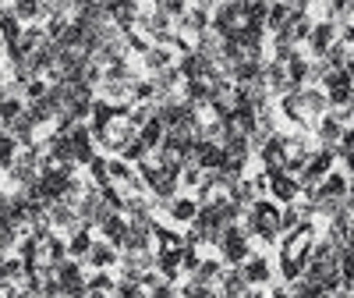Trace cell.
Instances as JSON below:
<instances>
[{
    "label": "cell",
    "instance_id": "1",
    "mask_svg": "<svg viewBox=\"0 0 354 298\" xmlns=\"http://www.w3.org/2000/svg\"><path fill=\"white\" fill-rule=\"evenodd\" d=\"M241 224L248 227L252 238H259V242H266V245H273L277 238H283V231H280V206L270 195L255 199L248 210L241 213Z\"/></svg>",
    "mask_w": 354,
    "mask_h": 298
},
{
    "label": "cell",
    "instance_id": "2",
    "mask_svg": "<svg viewBox=\"0 0 354 298\" xmlns=\"http://www.w3.org/2000/svg\"><path fill=\"white\" fill-rule=\"evenodd\" d=\"M213 249L220 252L223 266H241V263L252 256V234H248V227L238 220V224H230V227L220 231V238H216Z\"/></svg>",
    "mask_w": 354,
    "mask_h": 298
},
{
    "label": "cell",
    "instance_id": "3",
    "mask_svg": "<svg viewBox=\"0 0 354 298\" xmlns=\"http://www.w3.org/2000/svg\"><path fill=\"white\" fill-rule=\"evenodd\" d=\"M337 40H340V25L330 21V18H322V21H315V28L308 33L305 50H308V57H326V50H330Z\"/></svg>",
    "mask_w": 354,
    "mask_h": 298
},
{
    "label": "cell",
    "instance_id": "4",
    "mask_svg": "<svg viewBox=\"0 0 354 298\" xmlns=\"http://www.w3.org/2000/svg\"><path fill=\"white\" fill-rule=\"evenodd\" d=\"M312 249H315V227H312V220H308L305 227H298L294 234H287V238H283L280 256H290V259H301V263H308Z\"/></svg>",
    "mask_w": 354,
    "mask_h": 298
},
{
    "label": "cell",
    "instance_id": "5",
    "mask_svg": "<svg viewBox=\"0 0 354 298\" xmlns=\"http://www.w3.org/2000/svg\"><path fill=\"white\" fill-rule=\"evenodd\" d=\"M266 82H270V93L273 96H290V93H298V82L290 78V71H287V64H280V61H266Z\"/></svg>",
    "mask_w": 354,
    "mask_h": 298
},
{
    "label": "cell",
    "instance_id": "6",
    "mask_svg": "<svg viewBox=\"0 0 354 298\" xmlns=\"http://www.w3.org/2000/svg\"><path fill=\"white\" fill-rule=\"evenodd\" d=\"M270 199H277L280 206L294 202V199H301V182L294 174L280 170V174H270Z\"/></svg>",
    "mask_w": 354,
    "mask_h": 298
},
{
    "label": "cell",
    "instance_id": "7",
    "mask_svg": "<svg viewBox=\"0 0 354 298\" xmlns=\"http://www.w3.org/2000/svg\"><path fill=\"white\" fill-rule=\"evenodd\" d=\"M344 121H340V117L333 114V110H326V114H322L319 117V121H315V135H319V146H326V149H333V153H337V146H340V135H344ZM340 157V153H337Z\"/></svg>",
    "mask_w": 354,
    "mask_h": 298
},
{
    "label": "cell",
    "instance_id": "8",
    "mask_svg": "<svg viewBox=\"0 0 354 298\" xmlns=\"http://www.w3.org/2000/svg\"><path fill=\"white\" fill-rule=\"evenodd\" d=\"M117 263H121V249L110 245L106 238H96L88 256H85V266H93V270H110V266H117Z\"/></svg>",
    "mask_w": 354,
    "mask_h": 298
},
{
    "label": "cell",
    "instance_id": "9",
    "mask_svg": "<svg viewBox=\"0 0 354 298\" xmlns=\"http://www.w3.org/2000/svg\"><path fill=\"white\" fill-rule=\"evenodd\" d=\"M177 53L174 46H163V43H153L149 50L142 53V68H145V75H156V71H163V68H170V64H177Z\"/></svg>",
    "mask_w": 354,
    "mask_h": 298
},
{
    "label": "cell",
    "instance_id": "10",
    "mask_svg": "<svg viewBox=\"0 0 354 298\" xmlns=\"http://www.w3.org/2000/svg\"><path fill=\"white\" fill-rule=\"evenodd\" d=\"M298 96H301V103H305L308 121H319V117L330 110V96H326V89H322V85H301Z\"/></svg>",
    "mask_w": 354,
    "mask_h": 298
},
{
    "label": "cell",
    "instance_id": "11",
    "mask_svg": "<svg viewBox=\"0 0 354 298\" xmlns=\"http://www.w3.org/2000/svg\"><path fill=\"white\" fill-rule=\"evenodd\" d=\"M245 295H248V281L241 274V266H227L216 284V298H245Z\"/></svg>",
    "mask_w": 354,
    "mask_h": 298
},
{
    "label": "cell",
    "instance_id": "12",
    "mask_svg": "<svg viewBox=\"0 0 354 298\" xmlns=\"http://www.w3.org/2000/svg\"><path fill=\"white\" fill-rule=\"evenodd\" d=\"M241 274H245V281L248 284H270L273 281V263L266 259V256H259V252H252L245 263H241Z\"/></svg>",
    "mask_w": 354,
    "mask_h": 298
},
{
    "label": "cell",
    "instance_id": "13",
    "mask_svg": "<svg viewBox=\"0 0 354 298\" xmlns=\"http://www.w3.org/2000/svg\"><path fill=\"white\" fill-rule=\"evenodd\" d=\"M163 213H167L170 220H177V224H192V220L198 217V199H195V195H177V199H170V202L163 206Z\"/></svg>",
    "mask_w": 354,
    "mask_h": 298
},
{
    "label": "cell",
    "instance_id": "14",
    "mask_svg": "<svg viewBox=\"0 0 354 298\" xmlns=\"http://www.w3.org/2000/svg\"><path fill=\"white\" fill-rule=\"evenodd\" d=\"M21 33H25V21L15 15V8H11V4H4V8H0V46L18 43V40H21Z\"/></svg>",
    "mask_w": 354,
    "mask_h": 298
},
{
    "label": "cell",
    "instance_id": "15",
    "mask_svg": "<svg viewBox=\"0 0 354 298\" xmlns=\"http://www.w3.org/2000/svg\"><path fill=\"white\" fill-rule=\"evenodd\" d=\"M93 242H96V231H93V227H78V231H71V234H68V256L78 259V263H85L88 249H93Z\"/></svg>",
    "mask_w": 354,
    "mask_h": 298
},
{
    "label": "cell",
    "instance_id": "16",
    "mask_svg": "<svg viewBox=\"0 0 354 298\" xmlns=\"http://www.w3.org/2000/svg\"><path fill=\"white\" fill-rule=\"evenodd\" d=\"M181 252L185 249H156V270L167 277V281H177L185 270H181Z\"/></svg>",
    "mask_w": 354,
    "mask_h": 298
},
{
    "label": "cell",
    "instance_id": "17",
    "mask_svg": "<svg viewBox=\"0 0 354 298\" xmlns=\"http://www.w3.org/2000/svg\"><path fill=\"white\" fill-rule=\"evenodd\" d=\"M96 231H100V238H106L110 245L121 249V245H124V234H128V217H124V213H113V217H110L106 224H100Z\"/></svg>",
    "mask_w": 354,
    "mask_h": 298
},
{
    "label": "cell",
    "instance_id": "18",
    "mask_svg": "<svg viewBox=\"0 0 354 298\" xmlns=\"http://www.w3.org/2000/svg\"><path fill=\"white\" fill-rule=\"evenodd\" d=\"M223 270H227V266H223V259H202L198 263V270L195 274H188V277H195V281H202V284H220V277H223Z\"/></svg>",
    "mask_w": 354,
    "mask_h": 298
},
{
    "label": "cell",
    "instance_id": "19",
    "mask_svg": "<svg viewBox=\"0 0 354 298\" xmlns=\"http://www.w3.org/2000/svg\"><path fill=\"white\" fill-rule=\"evenodd\" d=\"M135 174H138L135 164H128L124 157H110V185H121V189H124Z\"/></svg>",
    "mask_w": 354,
    "mask_h": 298
},
{
    "label": "cell",
    "instance_id": "20",
    "mask_svg": "<svg viewBox=\"0 0 354 298\" xmlns=\"http://www.w3.org/2000/svg\"><path fill=\"white\" fill-rule=\"evenodd\" d=\"M138 139H142L145 146H149V149H160V146H163V139H167V125L160 121V117H153L149 125H142V128H138Z\"/></svg>",
    "mask_w": 354,
    "mask_h": 298
},
{
    "label": "cell",
    "instance_id": "21",
    "mask_svg": "<svg viewBox=\"0 0 354 298\" xmlns=\"http://www.w3.org/2000/svg\"><path fill=\"white\" fill-rule=\"evenodd\" d=\"M290 18H294V11L283 4V0H273V11H270V18H266V28H270V36H277Z\"/></svg>",
    "mask_w": 354,
    "mask_h": 298
},
{
    "label": "cell",
    "instance_id": "22",
    "mask_svg": "<svg viewBox=\"0 0 354 298\" xmlns=\"http://www.w3.org/2000/svg\"><path fill=\"white\" fill-rule=\"evenodd\" d=\"M18 153H21V142L15 135H8V132H0V170H8Z\"/></svg>",
    "mask_w": 354,
    "mask_h": 298
},
{
    "label": "cell",
    "instance_id": "23",
    "mask_svg": "<svg viewBox=\"0 0 354 298\" xmlns=\"http://www.w3.org/2000/svg\"><path fill=\"white\" fill-rule=\"evenodd\" d=\"M88 182L100 185V189L110 185V157H106V153H100L93 164H88Z\"/></svg>",
    "mask_w": 354,
    "mask_h": 298
},
{
    "label": "cell",
    "instance_id": "24",
    "mask_svg": "<svg viewBox=\"0 0 354 298\" xmlns=\"http://www.w3.org/2000/svg\"><path fill=\"white\" fill-rule=\"evenodd\" d=\"M177 291H181V298H216V288L213 284H202L195 277H185V284L177 288Z\"/></svg>",
    "mask_w": 354,
    "mask_h": 298
},
{
    "label": "cell",
    "instance_id": "25",
    "mask_svg": "<svg viewBox=\"0 0 354 298\" xmlns=\"http://www.w3.org/2000/svg\"><path fill=\"white\" fill-rule=\"evenodd\" d=\"M25 114V100L21 96H4L0 100V121H4V128L15 121V117H21Z\"/></svg>",
    "mask_w": 354,
    "mask_h": 298
},
{
    "label": "cell",
    "instance_id": "26",
    "mask_svg": "<svg viewBox=\"0 0 354 298\" xmlns=\"http://www.w3.org/2000/svg\"><path fill=\"white\" fill-rule=\"evenodd\" d=\"M153 117H156V103H131V107H128V121H131L135 128L149 125Z\"/></svg>",
    "mask_w": 354,
    "mask_h": 298
},
{
    "label": "cell",
    "instance_id": "27",
    "mask_svg": "<svg viewBox=\"0 0 354 298\" xmlns=\"http://www.w3.org/2000/svg\"><path fill=\"white\" fill-rule=\"evenodd\" d=\"M153 8L156 11H163V15H170V18H177L181 21L188 11H192V0H153Z\"/></svg>",
    "mask_w": 354,
    "mask_h": 298
},
{
    "label": "cell",
    "instance_id": "28",
    "mask_svg": "<svg viewBox=\"0 0 354 298\" xmlns=\"http://www.w3.org/2000/svg\"><path fill=\"white\" fill-rule=\"evenodd\" d=\"M156 249H185V234L156 224Z\"/></svg>",
    "mask_w": 354,
    "mask_h": 298
},
{
    "label": "cell",
    "instance_id": "29",
    "mask_svg": "<svg viewBox=\"0 0 354 298\" xmlns=\"http://www.w3.org/2000/svg\"><path fill=\"white\" fill-rule=\"evenodd\" d=\"M117 284V277H110V270H93L88 274V291H96V295H110Z\"/></svg>",
    "mask_w": 354,
    "mask_h": 298
},
{
    "label": "cell",
    "instance_id": "30",
    "mask_svg": "<svg viewBox=\"0 0 354 298\" xmlns=\"http://www.w3.org/2000/svg\"><path fill=\"white\" fill-rule=\"evenodd\" d=\"M305 274V263L301 259H290V256H280V281H287V284H294Z\"/></svg>",
    "mask_w": 354,
    "mask_h": 298
},
{
    "label": "cell",
    "instance_id": "31",
    "mask_svg": "<svg viewBox=\"0 0 354 298\" xmlns=\"http://www.w3.org/2000/svg\"><path fill=\"white\" fill-rule=\"evenodd\" d=\"M149 153H153V149H149V146H145V142H142V139L135 135V139H131V142L124 146V153H121V157H124L128 164H142V160L149 157Z\"/></svg>",
    "mask_w": 354,
    "mask_h": 298
},
{
    "label": "cell",
    "instance_id": "32",
    "mask_svg": "<svg viewBox=\"0 0 354 298\" xmlns=\"http://www.w3.org/2000/svg\"><path fill=\"white\" fill-rule=\"evenodd\" d=\"M202 182H205V170H202V167H195V164H185V170H181V189L195 192Z\"/></svg>",
    "mask_w": 354,
    "mask_h": 298
},
{
    "label": "cell",
    "instance_id": "33",
    "mask_svg": "<svg viewBox=\"0 0 354 298\" xmlns=\"http://www.w3.org/2000/svg\"><path fill=\"white\" fill-rule=\"evenodd\" d=\"M337 153H354V125H347V128H344V135H340V146H337Z\"/></svg>",
    "mask_w": 354,
    "mask_h": 298
},
{
    "label": "cell",
    "instance_id": "34",
    "mask_svg": "<svg viewBox=\"0 0 354 298\" xmlns=\"http://www.w3.org/2000/svg\"><path fill=\"white\" fill-rule=\"evenodd\" d=\"M340 164H344V174L351 177L354 174V153H340Z\"/></svg>",
    "mask_w": 354,
    "mask_h": 298
},
{
    "label": "cell",
    "instance_id": "35",
    "mask_svg": "<svg viewBox=\"0 0 354 298\" xmlns=\"http://www.w3.org/2000/svg\"><path fill=\"white\" fill-rule=\"evenodd\" d=\"M347 249L354 252V224H351V231H347Z\"/></svg>",
    "mask_w": 354,
    "mask_h": 298
},
{
    "label": "cell",
    "instance_id": "36",
    "mask_svg": "<svg viewBox=\"0 0 354 298\" xmlns=\"http://www.w3.org/2000/svg\"><path fill=\"white\" fill-rule=\"evenodd\" d=\"M351 199H354V174H351Z\"/></svg>",
    "mask_w": 354,
    "mask_h": 298
},
{
    "label": "cell",
    "instance_id": "37",
    "mask_svg": "<svg viewBox=\"0 0 354 298\" xmlns=\"http://www.w3.org/2000/svg\"><path fill=\"white\" fill-rule=\"evenodd\" d=\"M85 298H88V295H85Z\"/></svg>",
    "mask_w": 354,
    "mask_h": 298
}]
</instances>
